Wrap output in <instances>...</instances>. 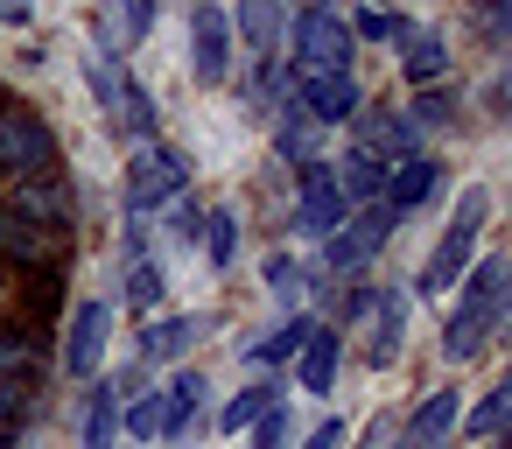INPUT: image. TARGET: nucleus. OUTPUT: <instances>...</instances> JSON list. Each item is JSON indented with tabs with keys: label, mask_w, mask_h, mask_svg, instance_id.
<instances>
[{
	"label": "nucleus",
	"mask_w": 512,
	"mask_h": 449,
	"mask_svg": "<svg viewBox=\"0 0 512 449\" xmlns=\"http://www.w3.org/2000/svg\"><path fill=\"white\" fill-rule=\"evenodd\" d=\"M505 288H512V260H498V253L463 274V302L449 309V330H442V351H449V358H477V351H484V337L498 330Z\"/></svg>",
	"instance_id": "nucleus-1"
},
{
	"label": "nucleus",
	"mask_w": 512,
	"mask_h": 449,
	"mask_svg": "<svg viewBox=\"0 0 512 449\" xmlns=\"http://www.w3.org/2000/svg\"><path fill=\"white\" fill-rule=\"evenodd\" d=\"M484 218H491V190H484V183H463V197H456V211H449V232H442V246L428 253V267H421V295H449V288L477 267Z\"/></svg>",
	"instance_id": "nucleus-2"
},
{
	"label": "nucleus",
	"mask_w": 512,
	"mask_h": 449,
	"mask_svg": "<svg viewBox=\"0 0 512 449\" xmlns=\"http://www.w3.org/2000/svg\"><path fill=\"white\" fill-rule=\"evenodd\" d=\"M0 176L8 183H36V176H57V134L43 113H29L22 99L0 92Z\"/></svg>",
	"instance_id": "nucleus-3"
},
{
	"label": "nucleus",
	"mask_w": 512,
	"mask_h": 449,
	"mask_svg": "<svg viewBox=\"0 0 512 449\" xmlns=\"http://www.w3.org/2000/svg\"><path fill=\"white\" fill-rule=\"evenodd\" d=\"M85 78H92L99 106L113 113V127H120L127 141H141V148H148V141H155V106H148V92L120 71V57H113V50H92V57H85Z\"/></svg>",
	"instance_id": "nucleus-4"
},
{
	"label": "nucleus",
	"mask_w": 512,
	"mask_h": 449,
	"mask_svg": "<svg viewBox=\"0 0 512 449\" xmlns=\"http://www.w3.org/2000/svg\"><path fill=\"white\" fill-rule=\"evenodd\" d=\"M393 225H400V211H393V204H358V211L323 239V260H330L337 274H358L365 260H379V253H386Z\"/></svg>",
	"instance_id": "nucleus-5"
},
{
	"label": "nucleus",
	"mask_w": 512,
	"mask_h": 449,
	"mask_svg": "<svg viewBox=\"0 0 512 449\" xmlns=\"http://www.w3.org/2000/svg\"><path fill=\"white\" fill-rule=\"evenodd\" d=\"M64 260H71V239H57L0 204V267L8 274H64Z\"/></svg>",
	"instance_id": "nucleus-6"
},
{
	"label": "nucleus",
	"mask_w": 512,
	"mask_h": 449,
	"mask_svg": "<svg viewBox=\"0 0 512 449\" xmlns=\"http://www.w3.org/2000/svg\"><path fill=\"white\" fill-rule=\"evenodd\" d=\"M351 50H358V36H351L344 15L302 8V22H295V64H302V78L309 71H351Z\"/></svg>",
	"instance_id": "nucleus-7"
},
{
	"label": "nucleus",
	"mask_w": 512,
	"mask_h": 449,
	"mask_svg": "<svg viewBox=\"0 0 512 449\" xmlns=\"http://www.w3.org/2000/svg\"><path fill=\"white\" fill-rule=\"evenodd\" d=\"M183 176H190L183 155L162 148V141H148V148L127 162V190H120V197H127V211L141 218V211H155V204H176V197H183Z\"/></svg>",
	"instance_id": "nucleus-8"
},
{
	"label": "nucleus",
	"mask_w": 512,
	"mask_h": 449,
	"mask_svg": "<svg viewBox=\"0 0 512 449\" xmlns=\"http://www.w3.org/2000/svg\"><path fill=\"white\" fill-rule=\"evenodd\" d=\"M8 211L29 218V225H43V232H57V239H71V225H78L71 176L57 169V176H36V183H8Z\"/></svg>",
	"instance_id": "nucleus-9"
},
{
	"label": "nucleus",
	"mask_w": 512,
	"mask_h": 449,
	"mask_svg": "<svg viewBox=\"0 0 512 449\" xmlns=\"http://www.w3.org/2000/svg\"><path fill=\"white\" fill-rule=\"evenodd\" d=\"M295 113H309L316 127H344V120H358L365 113V99H358V78L351 71H295Z\"/></svg>",
	"instance_id": "nucleus-10"
},
{
	"label": "nucleus",
	"mask_w": 512,
	"mask_h": 449,
	"mask_svg": "<svg viewBox=\"0 0 512 449\" xmlns=\"http://www.w3.org/2000/svg\"><path fill=\"white\" fill-rule=\"evenodd\" d=\"M190 64H197V85H225V71H232V15L218 0L190 8Z\"/></svg>",
	"instance_id": "nucleus-11"
},
{
	"label": "nucleus",
	"mask_w": 512,
	"mask_h": 449,
	"mask_svg": "<svg viewBox=\"0 0 512 449\" xmlns=\"http://www.w3.org/2000/svg\"><path fill=\"white\" fill-rule=\"evenodd\" d=\"M344 218H351V204L337 197V169L309 162V169H302V197H295V232H302V239H330Z\"/></svg>",
	"instance_id": "nucleus-12"
},
{
	"label": "nucleus",
	"mask_w": 512,
	"mask_h": 449,
	"mask_svg": "<svg viewBox=\"0 0 512 449\" xmlns=\"http://www.w3.org/2000/svg\"><path fill=\"white\" fill-rule=\"evenodd\" d=\"M414 141H421V134L407 127V113H358V120H351V155H372V162H386V169L407 162Z\"/></svg>",
	"instance_id": "nucleus-13"
},
{
	"label": "nucleus",
	"mask_w": 512,
	"mask_h": 449,
	"mask_svg": "<svg viewBox=\"0 0 512 449\" xmlns=\"http://www.w3.org/2000/svg\"><path fill=\"white\" fill-rule=\"evenodd\" d=\"M106 330H113V309H106V302H78L71 337H64V372H71V379H92V372H99V358H106Z\"/></svg>",
	"instance_id": "nucleus-14"
},
{
	"label": "nucleus",
	"mask_w": 512,
	"mask_h": 449,
	"mask_svg": "<svg viewBox=\"0 0 512 449\" xmlns=\"http://www.w3.org/2000/svg\"><path fill=\"white\" fill-rule=\"evenodd\" d=\"M50 372V344L36 323H0V379H22L36 393V379Z\"/></svg>",
	"instance_id": "nucleus-15"
},
{
	"label": "nucleus",
	"mask_w": 512,
	"mask_h": 449,
	"mask_svg": "<svg viewBox=\"0 0 512 449\" xmlns=\"http://www.w3.org/2000/svg\"><path fill=\"white\" fill-rule=\"evenodd\" d=\"M393 50H400L407 85H435V78L449 71V43H442V29H414V22H400V29H393Z\"/></svg>",
	"instance_id": "nucleus-16"
},
{
	"label": "nucleus",
	"mask_w": 512,
	"mask_h": 449,
	"mask_svg": "<svg viewBox=\"0 0 512 449\" xmlns=\"http://www.w3.org/2000/svg\"><path fill=\"white\" fill-rule=\"evenodd\" d=\"M435 190H442V162H435V155H407V162L386 169V204H393L400 218H407L414 204H428Z\"/></svg>",
	"instance_id": "nucleus-17"
},
{
	"label": "nucleus",
	"mask_w": 512,
	"mask_h": 449,
	"mask_svg": "<svg viewBox=\"0 0 512 449\" xmlns=\"http://www.w3.org/2000/svg\"><path fill=\"white\" fill-rule=\"evenodd\" d=\"M337 358H344V337L316 323V337H309V344H302V358H295V379H302V393H330V379H337Z\"/></svg>",
	"instance_id": "nucleus-18"
},
{
	"label": "nucleus",
	"mask_w": 512,
	"mask_h": 449,
	"mask_svg": "<svg viewBox=\"0 0 512 449\" xmlns=\"http://www.w3.org/2000/svg\"><path fill=\"white\" fill-rule=\"evenodd\" d=\"M337 197L358 211V204H386V162L372 155H344L337 162Z\"/></svg>",
	"instance_id": "nucleus-19"
},
{
	"label": "nucleus",
	"mask_w": 512,
	"mask_h": 449,
	"mask_svg": "<svg viewBox=\"0 0 512 449\" xmlns=\"http://www.w3.org/2000/svg\"><path fill=\"white\" fill-rule=\"evenodd\" d=\"M456 414H463L456 393H428V400L414 407V421H407V442H414V449H442V435L456 428Z\"/></svg>",
	"instance_id": "nucleus-20"
},
{
	"label": "nucleus",
	"mask_w": 512,
	"mask_h": 449,
	"mask_svg": "<svg viewBox=\"0 0 512 449\" xmlns=\"http://www.w3.org/2000/svg\"><path fill=\"white\" fill-rule=\"evenodd\" d=\"M239 36L253 43V64L281 57V8L274 0H239Z\"/></svg>",
	"instance_id": "nucleus-21"
},
{
	"label": "nucleus",
	"mask_w": 512,
	"mask_h": 449,
	"mask_svg": "<svg viewBox=\"0 0 512 449\" xmlns=\"http://www.w3.org/2000/svg\"><path fill=\"white\" fill-rule=\"evenodd\" d=\"M120 386L106 379V386H92L85 393V449H113V435H120Z\"/></svg>",
	"instance_id": "nucleus-22"
},
{
	"label": "nucleus",
	"mask_w": 512,
	"mask_h": 449,
	"mask_svg": "<svg viewBox=\"0 0 512 449\" xmlns=\"http://www.w3.org/2000/svg\"><path fill=\"white\" fill-rule=\"evenodd\" d=\"M148 29H155V0H113V8H106V36H99V50L120 57V36L141 43Z\"/></svg>",
	"instance_id": "nucleus-23"
},
{
	"label": "nucleus",
	"mask_w": 512,
	"mask_h": 449,
	"mask_svg": "<svg viewBox=\"0 0 512 449\" xmlns=\"http://www.w3.org/2000/svg\"><path fill=\"white\" fill-rule=\"evenodd\" d=\"M204 330V316H162L141 330V358H183V344Z\"/></svg>",
	"instance_id": "nucleus-24"
},
{
	"label": "nucleus",
	"mask_w": 512,
	"mask_h": 449,
	"mask_svg": "<svg viewBox=\"0 0 512 449\" xmlns=\"http://www.w3.org/2000/svg\"><path fill=\"white\" fill-rule=\"evenodd\" d=\"M309 337H316V316H295V323H281L267 344H253L246 358H253V365H281V358H302V344H309Z\"/></svg>",
	"instance_id": "nucleus-25"
},
{
	"label": "nucleus",
	"mask_w": 512,
	"mask_h": 449,
	"mask_svg": "<svg viewBox=\"0 0 512 449\" xmlns=\"http://www.w3.org/2000/svg\"><path fill=\"white\" fill-rule=\"evenodd\" d=\"M267 407H281V386H267V379H260V386H246V393H232V400H225V414H218V421H225V428H232V435H239V428H253V421H260V414H267Z\"/></svg>",
	"instance_id": "nucleus-26"
},
{
	"label": "nucleus",
	"mask_w": 512,
	"mask_h": 449,
	"mask_svg": "<svg viewBox=\"0 0 512 449\" xmlns=\"http://www.w3.org/2000/svg\"><path fill=\"white\" fill-rule=\"evenodd\" d=\"M400 323H407V295H379V344H372V365H393L400 358Z\"/></svg>",
	"instance_id": "nucleus-27"
},
{
	"label": "nucleus",
	"mask_w": 512,
	"mask_h": 449,
	"mask_svg": "<svg viewBox=\"0 0 512 449\" xmlns=\"http://www.w3.org/2000/svg\"><path fill=\"white\" fill-rule=\"evenodd\" d=\"M505 428H512V372H505V379L491 386V400L470 414V435H505Z\"/></svg>",
	"instance_id": "nucleus-28"
},
{
	"label": "nucleus",
	"mask_w": 512,
	"mask_h": 449,
	"mask_svg": "<svg viewBox=\"0 0 512 449\" xmlns=\"http://www.w3.org/2000/svg\"><path fill=\"white\" fill-rule=\"evenodd\" d=\"M316 134H323L316 120H281V127H274V148H281L288 162H309V155H316Z\"/></svg>",
	"instance_id": "nucleus-29"
},
{
	"label": "nucleus",
	"mask_w": 512,
	"mask_h": 449,
	"mask_svg": "<svg viewBox=\"0 0 512 449\" xmlns=\"http://www.w3.org/2000/svg\"><path fill=\"white\" fill-rule=\"evenodd\" d=\"M204 239H211V267H232V253H239V218H232V211H211V218H204Z\"/></svg>",
	"instance_id": "nucleus-30"
},
{
	"label": "nucleus",
	"mask_w": 512,
	"mask_h": 449,
	"mask_svg": "<svg viewBox=\"0 0 512 449\" xmlns=\"http://www.w3.org/2000/svg\"><path fill=\"white\" fill-rule=\"evenodd\" d=\"M127 302L134 309H155L162 302V267L155 260H127Z\"/></svg>",
	"instance_id": "nucleus-31"
},
{
	"label": "nucleus",
	"mask_w": 512,
	"mask_h": 449,
	"mask_svg": "<svg viewBox=\"0 0 512 449\" xmlns=\"http://www.w3.org/2000/svg\"><path fill=\"white\" fill-rule=\"evenodd\" d=\"M120 414H127V435L155 442V435H162V414H169V407H162V393H134V407H120Z\"/></svg>",
	"instance_id": "nucleus-32"
},
{
	"label": "nucleus",
	"mask_w": 512,
	"mask_h": 449,
	"mask_svg": "<svg viewBox=\"0 0 512 449\" xmlns=\"http://www.w3.org/2000/svg\"><path fill=\"white\" fill-rule=\"evenodd\" d=\"M29 414H36V393L22 379H0V428H22Z\"/></svg>",
	"instance_id": "nucleus-33"
},
{
	"label": "nucleus",
	"mask_w": 512,
	"mask_h": 449,
	"mask_svg": "<svg viewBox=\"0 0 512 449\" xmlns=\"http://www.w3.org/2000/svg\"><path fill=\"white\" fill-rule=\"evenodd\" d=\"M169 239H176V246H190V239H204V211H197L190 197H176V204H169Z\"/></svg>",
	"instance_id": "nucleus-34"
},
{
	"label": "nucleus",
	"mask_w": 512,
	"mask_h": 449,
	"mask_svg": "<svg viewBox=\"0 0 512 449\" xmlns=\"http://www.w3.org/2000/svg\"><path fill=\"white\" fill-rule=\"evenodd\" d=\"M253 449H288V407H267L253 421Z\"/></svg>",
	"instance_id": "nucleus-35"
},
{
	"label": "nucleus",
	"mask_w": 512,
	"mask_h": 449,
	"mask_svg": "<svg viewBox=\"0 0 512 449\" xmlns=\"http://www.w3.org/2000/svg\"><path fill=\"white\" fill-rule=\"evenodd\" d=\"M295 281H302V267H295L288 253H274V260H267V288H274L281 302H295Z\"/></svg>",
	"instance_id": "nucleus-36"
},
{
	"label": "nucleus",
	"mask_w": 512,
	"mask_h": 449,
	"mask_svg": "<svg viewBox=\"0 0 512 449\" xmlns=\"http://www.w3.org/2000/svg\"><path fill=\"white\" fill-rule=\"evenodd\" d=\"M484 36L491 43H512V0H484Z\"/></svg>",
	"instance_id": "nucleus-37"
},
{
	"label": "nucleus",
	"mask_w": 512,
	"mask_h": 449,
	"mask_svg": "<svg viewBox=\"0 0 512 449\" xmlns=\"http://www.w3.org/2000/svg\"><path fill=\"white\" fill-rule=\"evenodd\" d=\"M393 29H400V22L372 8V15H358V29H351V36H365V43H379V36H386V43H393Z\"/></svg>",
	"instance_id": "nucleus-38"
},
{
	"label": "nucleus",
	"mask_w": 512,
	"mask_h": 449,
	"mask_svg": "<svg viewBox=\"0 0 512 449\" xmlns=\"http://www.w3.org/2000/svg\"><path fill=\"white\" fill-rule=\"evenodd\" d=\"M344 442V421H316L309 435H302V449H337Z\"/></svg>",
	"instance_id": "nucleus-39"
},
{
	"label": "nucleus",
	"mask_w": 512,
	"mask_h": 449,
	"mask_svg": "<svg viewBox=\"0 0 512 449\" xmlns=\"http://www.w3.org/2000/svg\"><path fill=\"white\" fill-rule=\"evenodd\" d=\"M386 442H393V414H379V421L365 428V442H358V449H386Z\"/></svg>",
	"instance_id": "nucleus-40"
},
{
	"label": "nucleus",
	"mask_w": 512,
	"mask_h": 449,
	"mask_svg": "<svg viewBox=\"0 0 512 449\" xmlns=\"http://www.w3.org/2000/svg\"><path fill=\"white\" fill-rule=\"evenodd\" d=\"M0 22H15V29H22V22H29V0H0Z\"/></svg>",
	"instance_id": "nucleus-41"
},
{
	"label": "nucleus",
	"mask_w": 512,
	"mask_h": 449,
	"mask_svg": "<svg viewBox=\"0 0 512 449\" xmlns=\"http://www.w3.org/2000/svg\"><path fill=\"white\" fill-rule=\"evenodd\" d=\"M498 106H505V113H512V71H505V78H498Z\"/></svg>",
	"instance_id": "nucleus-42"
},
{
	"label": "nucleus",
	"mask_w": 512,
	"mask_h": 449,
	"mask_svg": "<svg viewBox=\"0 0 512 449\" xmlns=\"http://www.w3.org/2000/svg\"><path fill=\"white\" fill-rule=\"evenodd\" d=\"M0 449H15V428H0Z\"/></svg>",
	"instance_id": "nucleus-43"
},
{
	"label": "nucleus",
	"mask_w": 512,
	"mask_h": 449,
	"mask_svg": "<svg viewBox=\"0 0 512 449\" xmlns=\"http://www.w3.org/2000/svg\"><path fill=\"white\" fill-rule=\"evenodd\" d=\"M505 449H512V428H505Z\"/></svg>",
	"instance_id": "nucleus-44"
},
{
	"label": "nucleus",
	"mask_w": 512,
	"mask_h": 449,
	"mask_svg": "<svg viewBox=\"0 0 512 449\" xmlns=\"http://www.w3.org/2000/svg\"><path fill=\"white\" fill-rule=\"evenodd\" d=\"M407 449H414V442H407Z\"/></svg>",
	"instance_id": "nucleus-45"
}]
</instances>
